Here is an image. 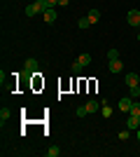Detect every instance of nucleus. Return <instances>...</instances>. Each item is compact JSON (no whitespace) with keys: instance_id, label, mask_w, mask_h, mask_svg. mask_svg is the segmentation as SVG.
Returning a JSON list of instances; mask_svg holds the SVG:
<instances>
[{"instance_id":"nucleus-5","label":"nucleus","mask_w":140,"mask_h":157,"mask_svg":"<svg viewBox=\"0 0 140 157\" xmlns=\"http://www.w3.org/2000/svg\"><path fill=\"white\" fill-rule=\"evenodd\" d=\"M35 14H42L40 2H38V0H35V2H31V5H26V17H35Z\"/></svg>"},{"instance_id":"nucleus-10","label":"nucleus","mask_w":140,"mask_h":157,"mask_svg":"<svg viewBox=\"0 0 140 157\" xmlns=\"http://www.w3.org/2000/svg\"><path fill=\"white\" fill-rule=\"evenodd\" d=\"M103 110H100V115H103V117H112V108H110V103H107L105 98H103Z\"/></svg>"},{"instance_id":"nucleus-9","label":"nucleus","mask_w":140,"mask_h":157,"mask_svg":"<svg viewBox=\"0 0 140 157\" xmlns=\"http://www.w3.org/2000/svg\"><path fill=\"white\" fill-rule=\"evenodd\" d=\"M9 117H12V110H9L7 105H2V110H0V124L5 127V122H7Z\"/></svg>"},{"instance_id":"nucleus-7","label":"nucleus","mask_w":140,"mask_h":157,"mask_svg":"<svg viewBox=\"0 0 140 157\" xmlns=\"http://www.w3.org/2000/svg\"><path fill=\"white\" fill-rule=\"evenodd\" d=\"M42 19H45L47 24H54V21H56V10H54V7H49L47 12H42Z\"/></svg>"},{"instance_id":"nucleus-23","label":"nucleus","mask_w":140,"mask_h":157,"mask_svg":"<svg viewBox=\"0 0 140 157\" xmlns=\"http://www.w3.org/2000/svg\"><path fill=\"white\" fill-rule=\"evenodd\" d=\"M138 42H140V33H138Z\"/></svg>"},{"instance_id":"nucleus-11","label":"nucleus","mask_w":140,"mask_h":157,"mask_svg":"<svg viewBox=\"0 0 140 157\" xmlns=\"http://www.w3.org/2000/svg\"><path fill=\"white\" fill-rule=\"evenodd\" d=\"M77 63H80L82 68H87V66L91 63V54H80V59H77Z\"/></svg>"},{"instance_id":"nucleus-1","label":"nucleus","mask_w":140,"mask_h":157,"mask_svg":"<svg viewBox=\"0 0 140 157\" xmlns=\"http://www.w3.org/2000/svg\"><path fill=\"white\" fill-rule=\"evenodd\" d=\"M33 75H38V61L28 59L26 63H23V78H33Z\"/></svg>"},{"instance_id":"nucleus-20","label":"nucleus","mask_w":140,"mask_h":157,"mask_svg":"<svg viewBox=\"0 0 140 157\" xmlns=\"http://www.w3.org/2000/svg\"><path fill=\"white\" fill-rule=\"evenodd\" d=\"M47 2H49L52 7H56V5H59V0H47Z\"/></svg>"},{"instance_id":"nucleus-17","label":"nucleus","mask_w":140,"mask_h":157,"mask_svg":"<svg viewBox=\"0 0 140 157\" xmlns=\"http://www.w3.org/2000/svg\"><path fill=\"white\" fill-rule=\"evenodd\" d=\"M87 115H89L87 105H80V108H77V117H87Z\"/></svg>"},{"instance_id":"nucleus-21","label":"nucleus","mask_w":140,"mask_h":157,"mask_svg":"<svg viewBox=\"0 0 140 157\" xmlns=\"http://www.w3.org/2000/svg\"><path fill=\"white\" fill-rule=\"evenodd\" d=\"M68 2H70V0H59V5H61V7H66Z\"/></svg>"},{"instance_id":"nucleus-8","label":"nucleus","mask_w":140,"mask_h":157,"mask_svg":"<svg viewBox=\"0 0 140 157\" xmlns=\"http://www.w3.org/2000/svg\"><path fill=\"white\" fill-rule=\"evenodd\" d=\"M124 71V63H121V59H114V61H110V73H121Z\"/></svg>"},{"instance_id":"nucleus-6","label":"nucleus","mask_w":140,"mask_h":157,"mask_svg":"<svg viewBox=\"0 0 140 157\" xmlns=\"http://www.w3.org/2000/svg\"><path fill=\"white\" fill-rule=\"evenodd\" d=\"M126 127H128L131 131H138V127H140V115H128Z\"/></svg>"},{"instance_id":"nucleus-3","label":"nucleus","mask_w":140,"mask_h":157,"mask_svg":"<svg viewBox=\"0 0 140 157\" xmlns=\"http://www.w3.org/2000/svg\"><path fill=\"white\" fill-rule=\"evenodd\" d=\"M131 105H133V96H124V98H119L117 108H119L121 113H128V110H131Z\"/></svg>"},{"instance_id":"nucleus-18","label":"nucleus","mask_w":140,"mask_h":157,"mask_svg":"<svg viewBox=\"0 0 140 157\" xmlns=\"http://www.w3.org/2000/svg\"><path fill=\"white\" fill-rule=\"evenodd\" d=\"M114 59H119V52H117V49H110V52H107V61H114Z\"/></svg>"},{"instance_id":"nucleus-13","label":"nucleus","mask_w":140,"mask_h":157,"mask_svg":"<svg viewBox=\"0 0 140 157\" xmlns=\"http://www.w3.org/2000/svg\"><path fill=\"white\" fill-rule=\"evenodd\" d=\"M84 105H87V110H89V113H96V110H98V101H96V98H89Z\"/></svg>"},{"instance_id":"nucleus-12","label":"nucleus","mask_w":140,"mask_h":157,"mask_svg":"<svg viewBox=\"0 0 140 157\" xmlns=\"http://www.w3.org/2000/svg\"><path fill=\"white\" fill-rule=\"evenodd\" d=\"M87 17H89V21H91V24H98L100 12H98V10H89V14H87Z\"/></svg>"},{"instance_id":"nucleus-4","label":"nucleus","mask_w":140,"mask_h":157,"mask_svg":"<svg viewBox=\"0 0 140 157\" xmlns=\"http://www.w3.org/2000/svg\"><path fill=\"white\" fill-rule=\"evenodd\" d=\"M126 87H128V89H138V87H140V75L128 73V75H126Z\"/></svg>"},{"instance_id":"nucleus-16","label":"nucleus","mask_w":140,"mask_h":157,"mask_svg":"<svg viewBox=\"0 0 140 157\" xmlns=\"http://www.w3.org/2000/svg\"><path fill=\"white\" fill-rule=\"evenodd\" d=\"M47 155H49V157H59V155H61V150L56 148V145H52V148L47 150Z\"/></svg>"},{"instance_id":"nucleus-2","label":"nucleus","mask_w":140,"mask_h":157,"mask_svg":"<svg viewBox=\"0 0 140 157\" xmlns=\"http://www.w3.org/2000/svg\"><path fill=\"white\" fill-rule=\"evenodd\" d=\"M126 21H128V26H140V10H128Z\"/></svg>"},{"instance_id":"nucleus-15","label":"nucleus","mask_w":140,"mask_h":157,"mask_svg":"<svg viewBox=\"0 0 140 157\" xmlns=\"http://www.w3.org/2000/svg\"><path fill=\"white\" fill-rule=\"evenodd\" d=\"M128 113H131V115H140V101L133 98V105H131V110H128Z\"/></svg>"},{"instance_id":"nucleus-22","label":"nucleus","mask_w":140,"mask_h":157,"mask_svg":"<svg viewBox=\"0 0 140 157\" xmlns=\"http://www.w3.org/2000/svg\"><path fill=\"white\" fill-rule=\"evenodd\" d=\"M138 141H140V127H138Z\"/></svg>"},{"instance_id":"nucleus-14","label":"nucleus","mask_w":140,"mask_h":157,"mask_svg":"<svg viewBox=\"0 0 140 157\" xmlns=\"http://www.w3.org/2000/svg\"><path fill=\"white\" fill-rule=\"evenodd\" d=\"M77 24H80V31H87L89 26H93L91 21H89V17H84V19H80V21H77Z\"/></svg>"},{"instance_id":"nucleus-19","label":"nucleus","mask_w":140,"mask_h":157,"mask_svg":"<svg viewBox=\"0 0 140 157\" xmlns=\"http://www.w3.org/2000/svg\"><path fill=\"white\" fill-rule=\"evenodd\" d=\"M128 131H131V129H128ZM128 131H119V141H126V138H128Z\"/></svg>"}]
</instances>
